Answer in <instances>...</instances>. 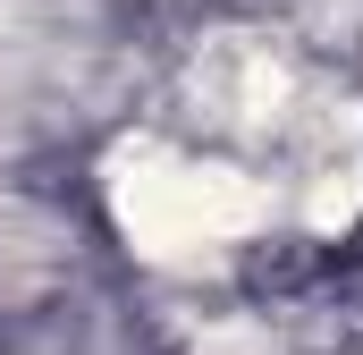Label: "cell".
Here are the masks:
<instances>
[{
	"instance_id": "6da1fadb",
	"label": "cell",
	"mask_w": 363,
	"mask_h": 355,
	"mask_svg": "<svg viewBox=\"0 0 363 355\" xmlns=\"http://www.w3.org/2000/svg\"><path fill=\"white\" fill-rule=\"evenodd\" d=\"M118 212L144 246L178 254V246H211V237H237L262 220V195L237 170H203V161H161V153H135V178H118Z\"/></svg>"
}]
</instances>
